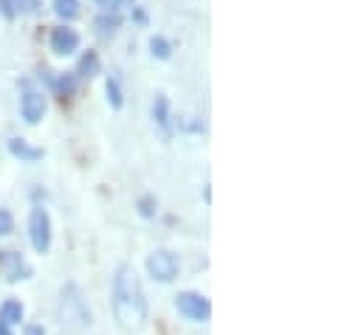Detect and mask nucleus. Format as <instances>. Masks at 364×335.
Returning <instances> with one entry per match:
<instances>
[{"mask_svg":"<svg viewBox=\"0 0 364 335\" xmlns=\"http://www.w3.org/2000/svg\"><path fill=\"white\" fill-rule=\"evenodd\" d=\"M113 319L122 333H139L147 322V299L130 265H122L113 276Z\"/></svg>","mask_w":364,"mask_h":335,"instance_id":"f257e3e1","label":"nucleus"},{"mask_svg":"<svg viewBox=\"0 0 364 335\" xmlns=\"http://www.w3.org/2000/svg\"><path fill=\"white\" fill-rule=\"evenodd\" d=\"M60 322L68 333H80L91 324V310L80 293L77 285H65L63 287V302H60Z\"/></svg>","mask_w":364,"mask_h":335,"instance_id":"f03ea898","label":"nucleus"},{"mask_svg":"<svg viewBox=\"0 0 364 335\" xmlns=\"http://www.w3.org/2000/svg\"><path fill=\"white\" fill-rule=\"evenodd\" d=\"M28 237H31V246L37 253H48L51 248V217L43 206H34L31 209V217H28Z\"/></svg>","mask_w":364,"mask_h":335,"instance_id":"7ed1b4c3","label":"nucleus"},{"mask_svg":"<svg viewBox=\"0 0 364 335\" xmlns=\"http://www.w3.org/2000/svg\"><path fill=\"white\" fill-rule=\"evenodd\" d=\"M176 307H178L181 316L192 319V322H209V316H212V304H209V299L200 296V293H192V290H186V293H178V296H176Z\"/></svg>","mask_w":364,"mask_h":335,"instance_id":"20e7f679","label":"nucleus"},{"mask_svg":"<svg viewBox=\"0 0 364 335\" xmlns=\"http://www.w3.org/2000/svg\"><path fill=\"white\" fill-rule=\"evenodd\" d=\"M28 276H31V268H28V262L23 259V253L0 251V279H3V282L14 285V282L28 279Z\"/></svg>","mask_w":364,"mask_h":335,"instance_id":"39448f33","label":"nucleus"},{"mask_svg":"<svg viewBox=\"0 0 364 335\" xmlns=\"http://www.w3.org/2000/svg\"><path fill=\"white\" fill-rule=\"evenodd\" d=\"M147 270L159 282H173L178 276V259L170 251H153L147 256Z\"/></svg>","mask_w":364,"mask_h":335,"instance_id":"423d86ee","label":"nucleus"},{"mask_svg":"<svg viewBox=\"0 0 364 335\" xmlns=\"http://www.w3.org/2000/svg\"><path fill=\"white\" fill-rule=\"evenodd\" d=\"M80 48V31L71 26H57L51 31V51L57 57H71Z\"/></svg>","mask_w":364,"mask_h":335,"instance_id":"0eeeda50","label":"nucleus"},{"mask_svg":"<svg viewBox=\"0 0 364 335\" xmlns=\"http://www.w3.org/2000/svg\"><path fill=\"white\" fill-rule=\"evenodd\" d=\"M46 96L37 93V90H26L23 99H20V113L26 119V124H37L43 116H46Z\"/></svg>","mask_w":364,"mask_h":335,"instance_id":"6e6552de","label":"nucleus"},{"mask_svg":"<svg viewBox=\"0 0 364 335\" xmlns=\"http://www.w3.org/2000/svg\"><path fill=\"white\" fill-rule=\"evenodd\" d=\"M9 153L14 155V158H20L23 164H31V161H40L46 153L40 150V147H31L26 138H9Z\"/></svg>","mask_w":364,"mask_h":335,"instance_id":"1a4fd4ad","label":"nucleus"},{"mask_svg":"<svg viewBox=\"0 0 364 335\" xmlns=\"http://www.w3.org/2000/svg\"><path fill=\"white\" fill-rule=\"evenodd\" d=\"M93 26H96V34L107 40V37H113V34L119 31L122 17H119L116 11H105V14H99V17H96V23H93Z\"/></svg>","mask_w":364,"mask_h":335,"instance_id":"9d476101","label":"nucleus"},{"mask_svg":"<svg viewBox=\"0 0 364 335\" xmlns=\"http://www.w3.org/2000/svg\"><path fill=\"white\" fill-rule=\"evenodd\" d=\"M99 71H102L99 54H96V51H85L82 60H80V65H77V77H80V79H93Z\"/></svg>","mask_w":364,"mask_h":335,"instance_id":"9b49d317","label":"nucleus"},{"mask_svg":"<svg viewBox=\"0 0 364 335\" xmlns=\"http://www.w3.org/2000/svg\"><path fill=\"white\" fill-rule=\"evenodd\" d=\"M153 119H156V124L159 127H164V133H173V127H170V101H167V96H156V101H153Z\"/></svg>","mask_w":364,"mask_h":335,"instance_id":"f8f14e48","label":"nucleus"},{"mask_svg":"<svg viewBox=\"0 0 364 335\" xmlns=\"http://www.w3.org/2000/svg\"><path fill=\"white\" fill-rule=\"evenodd\" d=\"M20 322H23V304L14 302V299L3 302V304H0V324L11 327V324H20Z\"/></svg>","mask_w":364,"mask_h":335,"instance_id":"ddd939ff","label":"nucleus"},{"mask_svg":"<svg viewBox=\"0 0 364 335\" xmlns=\"http://www.w3.org/2000/svg\"><path fill=\"white\" fill-rule=\"evenodd\" d=\"M48 82H51V87L60 93V99H63V101H65L68 96H74V90H77V77H74V74H60L57 79H51V77H48Z\"/></svg>","mask_w":364,"mask_h":335,"instance_id":"4468645a","label":"nucleus"},{"mask_svg":"<svg viewBox=\"0 0 364 335\" xmlns=\"http://www.w3.org/2000/svg\"><path fill=\"white\" fill-rule=\"evenodd\" d=\"M54 11H57V17L71 23L80 17V0H54Z\"/></svg>","mask_w":364,"mask_h":335,"instance_id":"2eb2a0df","label":"nucleus"},{"mask_svg":"<svg viewBox=\"0 0 364 335\" xmlns=\"http://www.w3.org/2000/svg\"><path fill=\"white\" fill-rule=\"evenodd\" d=\"M150 51H153L156 60H170V57H173V45H170V40H164V37H153V40H150Z\"/></svg>","mask_w":364,"mask_h":335,"instance_id":"dca6fc26","label":"nucleus"},{"mask_svg":"<svg viewBox=\"0 0 364 335\" xmlns=\"http://www.w3.org/2000/svg\"><path fill=\"white\" fill-rule=\"evenodd\" d=\"M105 93H107V101H110V107L113 110H119L122 104H124V96H122V87H119V82L110 77L107 82H105Z\"/></svg>","mask_w":364,"mask_h":335,"instance_id":"f3484780","label":"nucleus"},{"mask_svg":"<svg viewBox=\"0 0 364 335\" xmlns=\"http://www.w3.org/2000/svg\"><path fill=\"white\" fill-rule=\"evenodd\" d=\"M11 229H14V217H11V212H9V209H0V237H6Z\"/></svg>","mask_w":364,"mask_h":335,"instance_id":"a211bd4d","label":"nucleus"},{"mask_svg":"<svg viewBox=\"0 0 364 335\" xmlns=\"http://www.w3.org/2000/svg\"><path fill=\"white\" fill-rule=\"evenodd\" d=\"M14 6H17V11H23V14H34V11L40 9V0H14Z\"/></svg>","mask_w":364,"mask_h":335,"instance_id":"6ab92c4d","label":"nucleus"},{"mask_svg":"<svg viewBox=\"0 0 364 335\" xmlns=\"http://www.w3.org/2000/svg\"><path fill=\"white\" fill-rule=\"evenodd\" d=\"M139 212H141L144 217H153V214H156V200H153V197H141V200H139Z\"/></svg>","mask_w":364,"mask_h":335,"instance_id":"aec40b11","label":"nucleus"},{"mask_svg":"<svg viewBox=\"0 0 364 335\" xmlns=\"http://www.w3.org/2000/svg\"><path fill=\"white\" fill-rule=\"evenodd\" d=\"M0 14H3L6 20H14V17H17V6H14V0H0Z\"/></svg>","mask_w":364,"mask_h":335,"instance_id":"412c9836","label":"nucleus"},{"mask_svg":"<svg viewBox=\"0 0 364 335\" xmlns=\"http://www.w3.org/2000/svg\"><path fill=\"white\" fill-rule=\"evenodd\" d=\"M105 11H119L122 6H127V3H133V0H96Z\"/></svg>","mask_w":364,"mask_h":335,"instance_id":"4be33fe9","label":"nucleus"},{"mask_svg":"<svg viewBox=\"0 0 364 335\" xmlns=\"http://www.w3.org/2000/svg\"><path fill=\"white\" fill-rule=\"evenodd\" d=\"M26 335H46V330L37 327V324H31V327H26Z\"/></svg>","mask_w":364,"mask_h":335,"instance_id":"5701e85b","label":"nucleus"},{"mask_svg":"<svg viewBox=\"0 0 364 335\" xmlns=\"http://www.w3.org/2000/svg\"><path fill=\"white\" fill-rule=\"evenodd\" d=\"M133 20H136V23H144V20H147V14H144L141 9H133Z\"/></svg>","mask_w":364,"mask_h":335,"instance_id":"b1692460","label":"nucleus"},{"mask_svg":"<svg viewBox=\"0 0 364 335\" xmlns=\"http://www.w3.org/2000/svg\"><path fill=\"white\" fill-rule=\"evenodd\" d=\"M0 335H11V330H9L6 324H0Z\"/></svg>","mask_w":364,"mask_h":335,"instance_id":"393cba45","label":"nucleus"}]
</instances>
